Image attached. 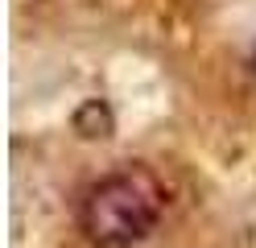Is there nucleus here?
<instances>
[{
  "mask_svg": "<svg viewBox=\"0 0 256 248\" xmlns=\"http://www.w3.org/2000/svg\"><path fill=\"white\" fill-rule=\"evenodd\" d=\"M74 132L83 141H108L112 137V128H116V120H112V108L104 104V99H87V104H78L74 112Z\"/></svg>",
  "mask_w": 256,
  "mask_h": 248,
  "instance_id": "f03ea898",
  "label": "nucleus"
},
{
  "mask_svg": "<svg viewBox=\"0 0 256 248\" xmlns=\"http://www.w3.org/2000/svg\"><path fill=\"white\" fill-rule=\"evenodd\" d=\"M166 211V186L149 165H124L100 178L78 207V227L100 248H128L145 240Z\"/></svg>",
  "mask_w": 256,
  "mask_h": 248,
  "instance_id": "f257e3e1",
  "label": "nucleus"
},
{
  "mask_svg": "<svg viewBox=\"0 0 256 248\" xmlns=\"http://www.w3.org/2000/svg\"><path fill=\"white\" fill-rule=\"evenodd\" d=\"M252 66H256V54H252Z\"/></svg>",
  "mask_w": 256,
  "mask_h": 248,
  "instance_id": "7ed1b4c3",
  "label": "nucleus"
}]
</instances>
